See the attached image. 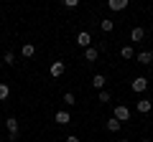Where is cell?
Wrapping results in <instances>:
<instances>
[{
    "instance_id": "cell-2",
    "label": "cell",
    "mask_w": 153,
    "mask_h": 142,
    "mask_svg": "<svg viewBox=\"0 0 153 142\" xmlns=\"http://www.w3.org/2000/svg\"><path fill=\"white\" fill-rule=\"evenodd\" d=\"M130 89H133L135 94H143V91L148 89V79H146V76H135V79L130 81Z\"/></svg>"
},
{
    "instance_id": "cell-10",
    "label": "cell",
    "mask_w": 153,
    "mask_h": 142,
    "mask_svg": "<svg viewBox=\"0 0 153 142\" xmlns=\"http://www.w3.org/2000/svg\"><path fill=\"white\" fill-rule=\"evenodd\" d=\"M105 127H107V132H120L123 122H117V119H115V117H110V119L105 122Z\"/></svg>"
},
{
    "instance_id": "cell-3",
    "label": "cell",
    "mask_w": 153,
    "mask_h": 142,
    "mask_svg": "<svg viewBox=\"0 0 153 142\" xmlns=\"http://www.w3.org/2000/svg\"><path fill=\"white\" fill-rule=\"evenodd\" d=\"M64 71H66V64H64V61H54V64L49 66V74H51L54 79H61V76H64Z\"/></svg>"
},
{
    "instance_id": "cell-9",
    "label": "cell",
    "mask_w": 153,
    "mask_h": 142,
    "mask_svg": "<svg viewBox=\"0 0 153 142\" xmlns=\"http://www.w3.org/2000/svg\"><path fill=\"white\" fill-rule=\"evenodd\" d=\"M151 109H153V102H151V99H140V102H138V112H140V114H148Z\"/></svg>"
},
{
    "instance_id": "cell-12",
    "label": "cell",
    "mask_w": 153,
    "mask_h": 142,
    "mask_svg": "<svg viewBox=\"0 0 153 142\" xmlns=\"http://www.w3.org/2000/svg\"><path fill=\"white\" fill-rule=\"evenodd\" d=\"M143 38H146V31H143L140 26H135L130 31V41H143Z\"/></svg>"
},
{
    "instance_id": "cell-15",
    "label": "cell",
    "mask_w": 153,
    "mask_h": 142,
    "mask_svg": "<svg viewBox=\"0 0 153 142\" xmlns=\"http://www.w3.org/2000/svg\"><path fill=\"white\" fill-rule=\"evenodd\" d=\"M84 59H87V61H97V48H92V46L84 48Z\"/></svg>"
},
{
    "instance_id": "cell-17",
    "label": "cell",
    "mask_w": 153,
    "mask_h": 142,
    "mask_svg": "<svg viewBox=\"0 0 153 142\" xmlns=\"http://www.w3.org/2000/svg\"><path fill=\"white\" fill-rule=\"evenodd\" d=\"M8 94H10V86H8V84H0V102H5Z\"/></svg>"
},
{
    "instance_id": "cell-1",
    "label": "cell",
    "mask_w": 153,
    "mask_h": 142,
    "mask_svg": "<svg viewBox=\"0 0 153 142\" xmlns=\"http://www.w3.org/2000/svg\"><path fill=\"white\" fill-rule=\"evenodd\" d=\"M5 127H8V140H10V142H16L18 130H21V124L16 122V117H8V119H5Z\"/></svg>"
},
{
    "instance_id": "cell-20",
    "label": "cell",
    "mask_w": 153,
    "mask_h": 142,
    "mask_svg": "<svg viewBox=\"0 0 153 142\" xmlns=\"http://www.w3.org/2000/svg\"><path fill=\"white\" fill-rule=\"evenodd\" d=\"M97 99H100L102 104H105V102H110V91H105V89H102V91L97 94Z\"/></svg>"
},
{
    "instance_id": "cell-23",
    "label": "cell",
    "mask_w": 153,
    "mask_h": 142,
    "mask_svg": "<svg viewBox=\"0 0 153 142\" xmlns=\"http://www.w3.org/2000/svg\"><path fill=\"white\" fill-rule=\"evenodd\" d=\"M140 142H151V140H140Z\"/></svg>"
},
{
    "instance_id": "cell-13",
    "label": "cell",
    "mask_w": 153,
    "mask_h": 142,
    "mask_svg": "<svg viewBox=\"0 0 153 142\" xmlns=\"http://www.w3.org/2000/svg\"><path fill=\"white\" fill-rule=\"evenodd\" d=\"M120 56H123L125 61L135 59V51H133V46H123V48H120Z\"/></svg>"
},
{
    "instance_id": "cell-24",
    "label": "cell",
    "mask_w": 153,
    "mask_h": 142,
    "mask_svg": "<svg viewBox=\"0 0 153 142\" xmlns=\"http://www.w3.org/2000/svg\"><path fill=\"white\" fill-rule=\"evenodd\" d=\"M120 142H130V140H120Z\"/></svg>"
},
{
    "instance_id": "cell-22",
    "label": "cell",
    "mask_w": 153,
    "mask_h": 142,
    "mask_svg": "<svg viewBox=\"0 0 153 142\" xmlns=\"http://www.w3.org/2000/svg\"><path fill=\"white\" fill-rule=\"evenodd\" d=\"M66 142H79V137H76V135H69V137H66Z\"/></svg>"
},
{
    "instance_id": "cell-19",
    "label": "cell",
    "mask_w": 153,
    "mask_h": 142,
    "mask_svg": "<svg viewBox=\"0 0 153 142\" xmlns=\"http://www.w3.org/2000/svg\"><path fill=\"white\" fill-rule=\"evenodd\" d=\"M3 61H5L8 66H13V64H16V53H13V51H8V53L3 56Z\"/></svg>"
},
{
    "instance_id": "cell-7",
    "label": "cell",
    "mask_w": 153,
    "mask_h": 142,
    "mask_svg": "<svg viewBox=\"0 0 153 142\" xmlns=\"http://www.w3.org/2000/svg\"><path fill=\"white\" fill-rule=\"evenodd\" d=\"M69 122H71V114H69L66 109H59V112H56V124H69Z\"/></svg>"
},
{
    "instance_id": "cell-4",
    "label": "cell",
    "mask_w": 153,
    "mask_h": 142,
    "mask_svg": "<svg viewBox=\"0 0 153 142\" xmlns=\"http://www.w3.org/2000/svg\"><path fill=\"white\" fill-rule=\"evenodd\" d=\"M112 117H115L117 122H128V119H130V109H128V107H123V104H117Z\"/></svg>"
},
{
    "instance_id": "cell-5",
    "label": "cell",
    "mask_w": 153,
    "mask_h": 142,
    "mask_svg": "<svg viewBox=\"0 0 153 142\" xmlns=\"http://www.w3.org/2000/svg\"><path fill=\"white\" fill-rule=\"evenodd\" d=\"M89 43H92V36H89L87 31L76 33V46H82V48H89Z\"/></svg>"
},
{
    "instance_id": "cell-16",
    "label": "cell",
    "mask_w": 153,
    "mask_h": 142,
    "mask_svg": "<svg viewBox=\"0 0 153 142\" xmlns=\"http://www.w3.org/2000/svg\"><path fill=\"white\" fill-rule=\"evenodd\" d=\"M64 104H66V107H74V104H76V97H74L71 91H66V94H64Z\"/></svg>"
},
{
    "instance_id": "cell-11",
    "label": "cell",
    "mask_w": 153,
    "mask_h": 142,
    "mask_svg": "<svg viewBox=\"0 0 153 142\" xmlns=\"http://www.w3.org/2000/svg\"><path fill=\"white\" fill-rule=\"evenodd\" d=\"M105 84H107V79H105L102 74H94V76H92V86H94V89H100V91H102Z\"/></svg>"
},
{
    "instance_id": "cell-21",
    "label": "cell",
    "mask_w": 153,
    "mask_h": 142,
    "mask_svg": "<svg viewBox=\"0 0 153 142\" xmlns=\"http://www.w3.org/2000/svg\"><path fill=\"white\" fill-rule=\"evenodd\" d=\"M64 5H66V8H79V0H66Z\"/></svg>"
},
{
    "instance_id": "cell-8",
    "label": "cell",
    "mask_w": 153,
    "mask_h": 142,
    "mask_svg": "<svg viewBox=\"0 0 153 142\" xmlns=\"http://www.w3.org/2000/svg\"><path fill=\"white\" fill-rule=\"evenodd\" d=\"M107 8H110V10H125L128 0H107Z\"/></svg>"
},
{
    "instance_id": "cell-6",
    "label": "cell",
    "mask_w": 153,
    "mask_h": 142,
    "mask_svg": "<svg viewBox=\"0 0 153 142\" xmlns=\"http://www.w3.org/2000/svg\"><path fill=\"white\" fill-rule=\"evenodd\" d=\"M135 59H138V64H143V66H151V64H153V51H140V53H138Z\"/></svg>"
},
{
    "instance_id": "cell-14",
    "label": "cell",
    "mask_w": 153,
    "mask_h": 142,
    "mask_svg": "<svg viewBox=\"0 0 153 142\" xmlns=\"http://www.w3.org/2000/svg\"><path fill=\"white\" fill-rule=\"evenodd\" d=\"M21 53L26 56V59H31V56L36 53V46H33V43H26V46H23V48H21Z\"/></svg>"
},
{
    "instance_id": "cell-18",
    "label": "cell",
    "mask_w": 153,
    "mask_h": 142,
    "mask_svg": "<svg viewBox=\"0 0 153 142\" xmlns=\"http://www.w3.org/2000/svg\"><path fill=\"white\" fill-rule=\"evenodd\" d=\"M100 28H102L105 33H110V31H112V28H115V23H112V20H107V18H105V20L100 23Z\"/></svg>"
}]
</instances>
